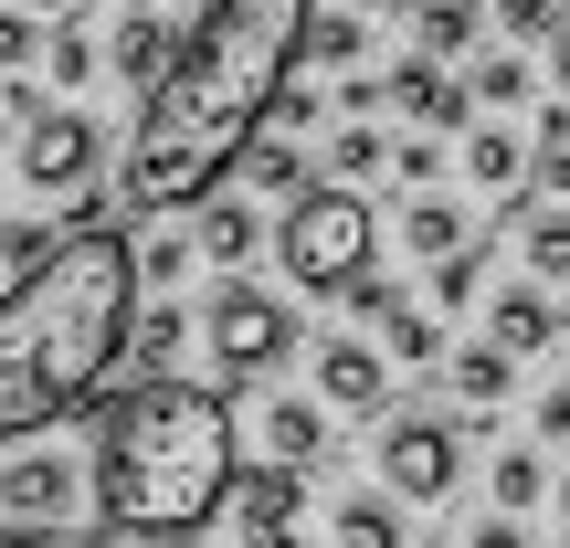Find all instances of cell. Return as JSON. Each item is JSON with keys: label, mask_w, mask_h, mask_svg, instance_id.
<instances>
[{"label": "cell", "mask_w": 570, "mask_h": 548, "mask_svg": "<svg viewBox=\"0 0 570 548\" xmlns=\"http://www.w3.org/2000/svg\"><path fill=\"white\" fill-rule=\"evenodd\" d=\"M391 180H412V190H433V138H412V148H391Z\"/></svg>", "instance_id": "cell-38"}, {"label": "cell", "mask_w": 570, "mask_h": 548, "mask_svg": "<svg viewBox=\"0 0 570 548\" xmlns=\"http://www.w3.org/2000/svg\"><path fill=\"white\" fill-rule=\"evenodd\" d=\"M444 380H454V401H465V411H497L518 390V348L475 338V348H454V359H444Z\"/></svg>", "instance_id": "cell-17"}, {"label": "cell", "mask_w": 570, "mask_h": 548, "mask_svg": "<svg viewBox=\"0 0 570 548\" xmlns=\"http://www.w3.org/2000/svg\"><path fill=\"white\" fill-rule=\"evenodd\" d=\"M487 253L497 243H454V253H433V306H475V296H487Z\"/></svg>", "instance_id": "cell-28"}, {"label": "cell", "mask_w": 570, "mask_h": 548, "mask_svg": "<svg viewBox=\"0 0 570 548\" xmlns=\"http://www.w3.org/2000/svg\"><path fill=\"white\" fill-rule=\"evenodd\" d=\"M138 243L117 222L53 232V253H32L0 285V454L21 432L63 422L75 401H96L127 369V327H138Z\"/></svg>", "instance_id": "cell-2"}, {"label": "cell", "mask_w": 570, "mask_h": 548, "mask_svg": "<svg viewBox=\"0 0 570 548\" xmlns=\"http://www.w3.org/2000/svg\"><path fill=\"white\" fill-rule=\"evenodd\" d=\"M402 243H412V253H423V265H433V253L475 243V232H465V211H454L444 190H412V201H402Z\"/></svg>", "instance_id": "cell-23"}, {"label": "cell", "mask_w": 570, "mask_h": 548, "mask_svg": "<svg viewBox=\"0 0 570 548\" xmlns=\"http://www.w3.org/2000/svg\"><path fill=\"white\" fill-rule=\"evenodd\" d=\"M570 138V106H550V117H539V148H560Z\"/></svg>", "instance_id": "cell-40"}, {"label": "cell", "mask_w": 570, "mask_h": 548, "mask_svg": "<svg viewBox=\"0 0 570 548\" xmlns=\"http://www.w3.org/2000/svg\"><path fill=\"white\" fill-rule=\"evenodd\" d=\"M465 84H475V106H529V96H539L529 42H518V53H475V63H465Z\"/></svg>", "instance_id": "cell-24"}, {"label": "cell", "mask_w": 570, "mask_h": 548, "mask_svg": "<svg viewBox=\"0 0 570 548\" xmlns=\"http://www.w3.org/2000/svg\"><path fill=\"white\" fill-rule=\"evenodd\" d=\"M21 11H42V21H53V11H75V0H21Z\"/></svg>", "instance_id": "cell-42"}, {"label": "cell", "mask_w": 570, "mask_h": 548, "mask_svg": "<svg viewBox=\"0 0 570 548\" xmlns=\"http://www.w3.org/2000/svg\"><path fill=\"white\" fill-rule=\"evenodd\" d=\"M381 243V211L360 201V180H306L296 201H275V265L296 296H338Z\"/></svg>", "instance_id": "cell-4"}, {"label": "cell", "mask_w": 570, "mask_h": 548, "mask_svg": "<svg viewBox=\"0 0 570 548\" xmlns=\"http://www.w3.org/2000/svg\"><path fill=\"white\" fill-rule=\"evenodd\" d=\"M487 21L508 42H550V32H570V0H487Z\"/></svg>", "instance_id": "cell-31"}, {"label": "cell", "mask_w": 570, "mask_h": 548, "mask_svg": "<svg viewBox=\"0 0 570 548\" xmlns=\"http://www.w3.org/2000/svg\"><path fill=\"white\" fill-rule=\"evenodd\" d=\"M327 169H338V180H391V138H381L370 117H348L338 148H327Z\"/></svg>", "instance_id": "cell-30"}, {"label": "cell", "mask_w": 570, "mask_h": 548, "mask_svg": "<svg viewBox=\"0 0 570 548\" xmlns=\"http://www.w3.org/2000/svg\"><path fill=\"white\" fill-rule=\"evenodd\" d=\"M21 63H42V11L0 0V74H21Z\"/></svg>", "instance_id": "cell-32"}, {"label": "cell", "mask_w": 570, "mask_h": 548, "mask_svg": "<svg viewBox=\"0 0 570 548\" xmlns=\"http://www.w3.org/2000/svg\"><path fill=\"white\" fill-rule=\"evenodd\" d=\"M529 180L550 190V201H570V138H560V148H539V159H529Z\"/></svg>", "instance_id": "cell-37"}, {"label": "cell", "mask_w": 570, "mask_h": 548, "mask_svg": "<svg viewBox=\"0 0 570 548\" xmlns=\"http://www.w3.org/2000/svg\"><path fill=\"white\" fill-rule=\"evenodd\" d=\"M180 275H190L180 232H159V243H138V285H148V296H180Z\"/></svg>", "instance_id": "cell-33"}, {"label": "cell", "mask_w": 570, "mask_h": 548, "mask_svg": "<svg viewBox=\"0 0 570 548\" xmlns=\"http://www.w3.org/2000/svg\"><path fill=\"white\" fill-rule=\"evenodd\" d=\"M233 454H244V422H233L223 390L180 380V369L117 390L106 401V432H96L106 528L117 538H202V528H223Z\"/></svg>", "instance_id": "cell-3"}, {"label": "cell", "mask_w": 570, "mask_h": 548, "mask_svg": "<svg viewBox=\"0 0 570 548\" xmlns=\"http://www.w3.org/2000/svg\"><path fill=\"white\" fill-rule=\"evenodd\" d=\"M518 127H465V180L475 190H518Z\"/></svg>", "instance_id": "cell-26"}, {"label": "cell", "mask_w": 570, "mask_h": 548, "mask_svg": "<svg viewBox=\"0 0 570 548\" xmlns=\"http://www.w3.org/2000/svg\"><path fill=\"white\" fill-rule=\"evenodd\" d=\"M497 232H508L518 253H529L539 285H570V201H529V190H497Z\"/></svg>", "instance_id": "cell-14"}, {"label": "cell", "mask_w": 570, "mask_h": 548, "mask_svg": "<svg viewBox=\"0 0 570 548\" xmlns=\"http://www.w3.org/2000/svg\"><path fill=\"white\" fill-rule=\"evenodd\" d=\"M550 84L570 96V32H550Z\"/></svg>", "instance_id": "cell-39"}, {"label": "cell", "mask_w": 570, "mask_h": 548, "mask_svg": "<svg viewBox=\"0 0 570 548\" xmlns=\"http://www.w3.org/2000/svg\"><path fill=\"white\" fill-rule=\"evenodd\" d=\"M381 348H391V369H433V359H444V338H433V317H423L412 296L381 317Z\"/></svg>", "instance_id": "cell-27"}, {"label": "cell", "mask_w": 570, "mask_h": 548, "mask_svg": "<svg viewBox=\"0 0 570 548\" xmlns=\"http://www.w3.org/2000/svg\"><path fill=\"white\" fill-rule=\"evenodd\" d=\"M412 32H423V53L454 63V53H475L497 21H487V0H412Z\"/></svg>", "instance_id": "cell-19"}, {"label": "cell", "mask_w": 570, "mask_h": 548, "mask_svg": "<svg viewBox=\"0 0 570 548\" xmlns=\"http://www.w3.org/2000/svg\"><path fill=\"white\" fill-rule=\"evenodd\" d=\"M465 422H433V411H381V486L402 507H444L454 475H465Z\"/></svg>", "instance_id": "cell-7"}, {"label": "cell", "mask_w": 570, "mask_h": 548, "mask_svg": "<svg viewBox=\"0 0 570 548\" xmlns=\"http://www.w3.org/2000/svg\"><path fill=\"white\" fill-rule=\"evenodd\" d=\"M32 253H53V232H42V222H0V275H21Z\"/></svg>", "instance_id": "cell-35"}, {"label": "cell", "mask_w": 570, "mask_h": 548, "mask_svg": "<svg viewBox=\"0 0 570 548\" xmlns=\"http://www.w3.org/2000/svg\"><path fill=\"white\" fill-rule=\"evenodd\" d=\"M317 117H327V96H317V84H296V74H285L275 106H265V127H285V138H296V127H317Z\"/></svg>", "instance_id": "cell-34"}, {"label": "cell", "mask_w": 570, "mask_h": 548, "mask_svg": "<svg viewBox=\"0 0 570 548\" xmlns=\"http://www.w3.org/2000/svg\"><path fill=\"white\" fill-rule=\"evenodd\" d=\"M223 528H233V538H296V528H306V465H275V454L233 465Z\"/></svg>", "instance_id": "cell-9"}, {"label": "cell", "mask_w": 570, "mask_h": 548, "mask_svg": "<svg viewBox=\"0 0 570 548\" xmlns=\"http://www.w3.org/2000/svg\"><path fill=\"white\" fill-rule=\"evenodd\" d=\"M360 11H412V0H360Z\"/></svg>", "instance_id": "cell-43"}, {"label": "cell", "mask_w": 570, "mask_h": 548, "mask_svg": "<svg viewBox=\"0 0 570 548\" xmlns=\"http://www.w3.org/2000/svg\"><path fill=\"white\" fill-rule=\"evenodd\" d=\"M306 21L317 0H202L180 21V53L138 96V127L117 148V211L169 222L202 190H223V169H244L275 84L306 63Z\"/></svg>", "instance_id": "cell-1"}, {"label": "cell", "mask_w": 570, "mask_h": 548, "mask_svg": "<svg viewBox=\"0 0 570 548\" xmlns=\"http://www.w3.org/2000/svg\"><path fill=\"white\" fill-rule=\"evenodd\" d=\"M487 338L497 348H518V359H539V348L560 338V306H550V285H487Z\"/></svg>", "instance_id": "cell-15"}, {"label": "cell", "mask_w": 570, "mask_h": 548, "mask_svg": "<svg viewBox=\"0 0 570 548\" xmlns=\"http://www.w3.org/2000/svg\"><path fill=\"white\" fill-rule=\"evenodd\" d=\"M96 63H106V42H96V11H53V32H42V74L53 84H96Z\"/></svg>", "instance_id": "cell-18"}, {"label": "cell", "mask_w": 570, "mask_h": 548, "mask_svg": "<svg viewBox=\"0 0 570 548\" xmlns=\"http://www.w3.org/2000/svg\"><path fill=\"white\" fill-rule=\"evenodd\" d=\"M169 53H180V21H169L159 0H148V11H127V21H117V42H106L117 84H138V96H148V84L169 74Z\"/></svg>", "instance_id": "cell-16"}, {"label": "cell", "mask_w": 570, "mask_h": 548, "mask_svg": "<svg viewBox=\"0 0 570 548\" xmlns=\"http://www.w3.org/2000/svg\"><path fill=\"white\" fill-rule=\"evenodd\" d=\"M560 538H570V465H560Z\"/></svg>", "instance_id": "cell-41"}, {"label": "cell", "mask_w": 570, "mask_h": 548, "mask_svg": "<svg viewBox=\"0 0 570 548\" xmlns=\"http://www.w3.org/2000/svg\"><path fill=\"white\" fill-rule=\"evenodd\" d=\"M11 127H21V117H11V106H0V148H11Z\"/></svg>", "instance_id": "cell-44"}, {"label": "cell", "mask_w": 570, "mask_h": 548, "mask_svg": "<svg viewBox=\"0 0 570 548\" xmlns=\"http://www.w3.org/2000/svg\"><path fill=\"white\" fill-rule=\"evenodd\" d=\"M96 169H117V138H106L85 106L21 117V190H32V201H63V222H106L117 180H96Z\"/></svg>", "instance_id": "cell-5"}, {"label": "cell", "mask_w": 570, "mask_h": 548, "mask_svg": "<svg viewBox=\"0 0 570 548\" xmlns=\"http://www.w3.org/2000/svg\"><path fill=\"white\" fill-rule=\"evenodd\" d=\"M539 444H570V380L539 390Z\"/></svg>", "instance_id": "cell-36"}, {"label": "cell", "mask_w": 570, "mask_h": 548, "mask_svg": "<svg viewBox=\"0 0 570 548\" xmlns=\"http://www.w3.org/2000/svg\"><path fill=\"white\" fill-rule=\"evenodd\" d=\"M233 422H244V444L275 454V465H327V454H338V444H327V401H317V390H306V401H296V390H265V401L233 411Z\"/></svg>", "instance_id": "cell-10"}, {"label": "cell", "mask_w": 570, "mask_h": 548, "mask_svg": "<svg viewBox=\"0 0 570 548\" xmlns=\"http://www.w3.org/2000/svg\"><path fill=\"white\" fill-rule=\"evenodd\" d=\"M180 338H190V317L180 306H138V327H127V369H138V380H169V369H180Z\"/></svg>", "instance_id": "cell-20"}, {"label": "cell", "mask_w": 570, "mask_h": 548, "mask_svg": "<svg viewBox=\"0 0 570 548\" xmlns=\"http://www.w3.org/2000/svg\"><path fill=\"white\" fill-rule=\"evenodd\" d=\"M381 84H391V106H402L412 127H433V138L475 127V84H465V74H444V53H402Z\"/></svg>", "instance_id": "cell-11"}, {"label": "cell", "mask_w": 570, "mask_h": 548, "mask_svg": "<svg viewBox=\"0 0 570 548\" xmlns=\"http://www.w3.org/2000/svg\"><path fill=\"white\" fill-rule=\"evenodd\" d=\"M244 169H254V190H265V201H296V190H306V148L285 138V127H275L265 148H244Z\"/></svg>", "instance_id": "cell-29"}, {"label": "cell", "mask_w": 570, "mask_h": 548, "mask_svg": "<svg viewBox=\"0 0 570 548\" xmlns=\"http://www.w3.org/2000/svg\"><path fill=\"white\" fill-rule=\"evenodd\" d=\"M190 253H202V265H223V275H244L254 253H265V190H202V201H190Z\"/></svg>", "instance_id": "cell-12"}, {"label": "cell", "mask_w": 570, "mask_h": 548, "mask_svg": "<svg viewBox=\"0 0 570 548\" xmlns=\"http://www.w3.org/2000/svg\"><path fill=\"white\" fill-rule=\"evenodd\" d=\"M487 496H497V507H508V517H529L539 496H550V465H539L529 444H508V454H497V465H487Z\"/></svg>", "instance_id": "cell-25"}, {"label": "cell", "mask_w": 570, "mask_h": 548, "mask_svg": "<svg viewBox=\"0 0 570 548\" xmlns=\"http://www.w3.org/2000/svg\"><path fill=\"white\" fill-rule=\"evenodd\" d=\"M370 21H381V11H360V0H327V11L306 21V63H360V53H370Z\"/></svg>", "instance_id": "cell-22"}, {"label": "cell", "mask_w": 570, "mask_h": 548, "mask_svg": "<svg viewBox=\"0 0 570 548\" xmlns=\"http://www.w3.org/2000/svg\"><path fill=\"white\" fill-rule=\"evenodd\" d=\"M202 338H212V369H223L233 390H265L275 369L306 348V327H296V306L265 296L254 275H223V285H212V306H202Z\"/></svg>", "instance_id": "cell-6"}, {"label": "cell", "mask_w": 570, "mask_h": 548, "mask_svg": "<svg viewBox=\"0 0 570 548\" xmlns=\"http://www.w3.org/2000/svg\"><path fill=\"white\" fill-rule=\"evenodd\" d=\"M317 401H327V411H391V348L327 338V348H317Z\"/></svg>", "instance_id": "cell-13"}, {"label": "cell", "mask_w": 570, "mask_h": 548, "mask_svg": "<svg viewBox=\"0 0 570 548\" xmlns=\"http://www.w3.org/2000/svg\"><path fill=\"white\" fill-rule=\"evenodd\" d=\"M327 538H338V548H402L412 528H402L391 496H338V507H327Z\"/></svg>", "instance_id": "cell-21"}, {"label": "cell", "mask_w": 570, "mask_h": 548, "mask_svg": "<svg viewBox=\"0 0 570 548\" xmlns=\"http://www.w3.org/2000/svg\"><path fill=\"white\" fill-rule=\"evenodd\" d=\"M75 507H85V465L75 454H11L0 465V548H21V538H63L75 528Z\"/></svg>", "instance_id": "cell-8"}]
</instances>
